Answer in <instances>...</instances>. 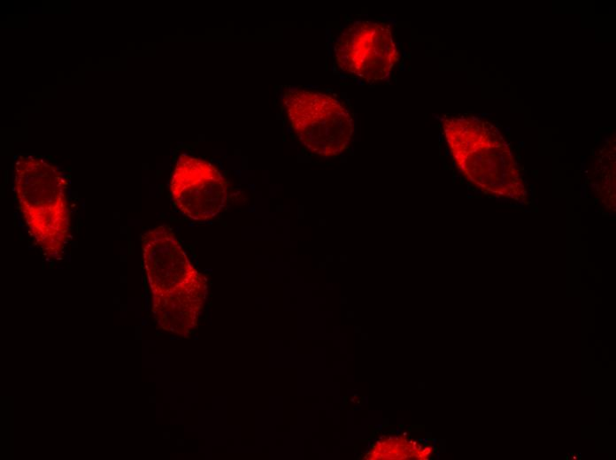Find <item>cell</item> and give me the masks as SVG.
Segmentation results:
<instances>
[{
	"label": "cell",
	"instance_id": "3957f363",
	"mask_svg": "<svg viewBox=\"0 0 616 460\" xmlns=\"http://www.w3.org/2000/svg\"><path fill=\"white\" fill-rule=\"evenodd\" d=\"M335 58L343 72L375 81L389 75L397 61L398 51L387 24L357 21L337 38Z\"/></svg>",
	"mask_w": 616,
	"mask_h": 460
},
{
	"label": "cell",
	"instance_id": "52a82bcc",
	"mask_svg": "<svg viewBox=\"0 0 616 460\" xmlns=\"http://www.w3.org/2000/svg\"><path fill=\"white\" fill-rule=\"evenodd\" d=\"M403 434H404V436H405V435L407 434V433H406V432H404V433Z\"/></svg>",
	"mask_w": 616,
	"mask_h": 460
},
{
	"label": "cell",
	"instance_id": "277c9868",
	"mask_svg": "<svg viewBox=\"0 0 616 460\" xmlns=\"http://www.w3.org/2000/svg\"><path fill=\"white\" fill-rule=\"evenodd\" d=\"M170 189L179 210L196 220L214 217L227 196L226 182L218 169L188 154H181L177 160Z\"/></svg>",
	"mask_w": 616,
	"mask_h": 460
},
{
	"label": "cell",
	"instance_id": "5b68a950",
	"mask_svg": "<svg viewBox=\"0 0 616 460\" xmlns=\"http://www.w3.org/2000/svg\"><path fill=\"white\" fill-rule=\"evenodd\" d=\"M143 260L154 296L168 293L199 275L172 229L161 226L142 237Z\"/></svg>",
	"mask_w": 616,
	"mask_h": 460
},
{
	"label": "cell",
	"instance_id": "ba28073f",
	"mask_svg": "<svg viewBox=\"0 0 616 460\" xmlns=\"http://www.w3.org/2000/svg\"><path fill=\"white\" fill-rule=\"evenodd\" d=\"M376 442H377V444H378L379 446L381 445L380 441H376Z\"/></svg>",
	"mask_w": 616,
	"mask_h": 460
},
{
	"label": "cell",
	"instance_id": "8992f818",
	"mask_svg": "<svg viewBox=\"0 0 616 460\" xmlns=\"http://www.w3.org/2000/svg\"><path fill=\"white\" fill-rule=\"evenodd\" d=\"M375 427H377L378 429L381 430V427H382V426H381V425H377Z\"/></svg>",
	"mask_w": 616,
	"mask_h": 460
},
{
	"label": "cell",
	"instance_id": "6da1fadb",
	"mask_svg": "<svg viewBox=\"0 0 616 460\" xmlns=\"http://www.w3.org/2000/svg\"><path fill=\"white\" fill-rule=\"evenodd\" d=\"M14 187L19 211L42 250L56 257L70 232L66 182L59 171L35 156H19L15 162Z\"/></svg>",
	"mask_w": 616,
	"mask_h": 460
},
{
	"label": "cell",
	"instance_id": "7a4b0ae2",
	"mask_svg": "<svg viewBox=\"0 0 616 460\" xmlns=\"http://www.w3.org/2000/svg\"><path fill=\"white\" fill-rule=\"evenodd\" d=\"M283 104L299 140L312 151L335 156L347 146L352 134L349 110L335 97L316 91H287Z\"/></svg>",
	"mask_w": 616,
	"mask_h": 460
}]
</instances>
